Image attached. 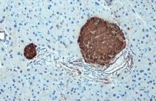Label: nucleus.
<instances>
[{"mask_svg":"<svg viewBox=\"0 0 156 101\" xmlns=\"http://www.w3.org/2000/svg\"><path fill=\"white\" fill-rule=\"evenodd\" d=\"M80 47L87 62L105 64L126 47L125 37L115 24L89 19L81 29Z\"/></svg>","mask_w":156,"mask_h":101,"instance_id":"1","label":"nucleus"},{"mask_svg":"<svg viewBox=\"0 0 156 101\" xmlns=\"http://www.w3.org/2000/svg\"><path fill=\"white\" fill-rule=\"evenodd\" d=\"M36 46L31 43L27 46L24 48V55L26 58L28 59H33L37 54L36 53Z\"/></svg>","mask_w":156,"mask_h":101,"instance_id":"2","label":"nucleus"}]
</instances>
